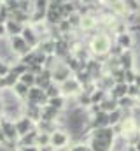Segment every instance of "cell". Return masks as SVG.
<instances>
[{"mask_svg":"<svg viewBox=\"0 0 140 151\" xmlns=\"http://www.w3.org/2000/svg\"><path fill=\"white\" fill-rule=\"evenodd\" d=\"M89 137L112 144V142L116 141L117 134H116V130H114L112 127H105V128H95V130H91V132H89Z\"/></svg>","mask_w":140,"mask_h":151,"instance_id":"obj_6","label":"cell"},{"mask_svg":"<svg viewBox=\"0 0 140 151\" xmlns=\"http://www.w3.org/2000/svg\"><path fill=\"white\" fill-rule=\"evenodd\" d=\"M9 39V46H11V51L18 56V58H23L25 55H28L30 51H34L25 40L21 35H18V37H7Z\"/></svg>","mask_w":140,"mask_h":151,"instance_id":"obj_4","label":"cell"},{"mask_svg":"<svg viewBox=\"0 0 140 151\" xmlns=\"http://www.w3.org/2000/svg\"><path fill=\"white\" fill-rule=\"evenodd\" d=\"M126 151H137V150H135V148H133V146H131V144H130V146H128V148H126Z\"/></svg>","mask_w":140,"mask_h":151,"instance_id":"obj_27","label":"cell"},{"mask_svg":"<svg viewBox=\"0 0 140 151\" xmlns=\"http://www.w3.org/2000/svg\"><path fill=\"white\" fill-rule=\"evenodd\" d=\"M44 93H46V97H47V99H56V97H61V90H60V86H58V84H54V83H53V84H51V86L44 91Z\"/></svg>","mask_w":140,"mask_h":151,"instance_id":"obj_18","label":"cell"},{"mask_svg":"<svg viewBox=\"0 0 140 151\" xmlns=\"http://www.w3.org/2000/svg\"><path fill=\"white\" fill-rule=\"evenodd\" d=\"M67 151H91V148L88 146V142H72Z\"/></svg>","mask_w":140,"mask_h":151,"instance_id":"obj_19","label":"cell"},{"mask_svg":"<svg viewBox=\"0 0 140 151\" xmlns=\"http://www.w3.org/2000/svg\"><path fill=\"white\" fill-rule=\"evenodd\" d=\"M39 132V130H37ZM49 141H51V135L49 134H42V132H39L37 134V141H35V146L40 150V148H46V146H49Z\"/></svg>","mask_w":140,"mask_h":151,"instance_id":"obj_16","label":"cell"},{"mask_svg":"<svg viewBox=\"0 0 140 151\" xmlns=\"http://www.w3.org/2000/svg\"><path fill=\"white\" fill-rule=\"evenodd\" d=\"M126 95H128V84H126V83H117V84H114L112 90L109 91V97H112L114 100H119V99H123V97H126Z\"/></svg>","mask_w":140,"mask_h":151,"instance_id":"obj_12","label":"cell"},{"mask_svg":"<svg viewBox=\"0 0 140 151\" xmlns=\"http://www.w3.org/2000/svg\"><path fill=\"white\" fill-rule=\"evenodd\" d=\"M0 128H2V132H4V135H5L7 141H11V142H18V141H19V135H18V132H16L14 121H11V119H7V118L2 116V119H0Z\"/></svg>","mask_w":140,"mask_h":151,"instance_id":"obj_8","label":"cell"},{"mask_svg":"<svg viewBox=\"0 0 140 151\" xmlns=\"http://www.w3.org/2000/svg\"><path fill=\"white\" fill-rule=\"evenodd\" d=\"M131 146H133V148H135L137 151H140V139H139V141H135V142H133Z\"/></svg>","mask_w":140,"mask_h":151,"instance_id":"obj_26","label":"cell"},{"mask_svg":"<svg viewBox=\"0 0 140 151\" xmlns=\"http://www.w3.org/2000/svg\"><path fill=\"white\" fill-rule=\"evenodd\" d=\"M100 109L104 111V113L107 114H110V113H114V111H117L119 107H117V100H114L112 97H107L104 102L100 104Z\"/></svg>","mask_w":140,"mask_h":151,"instance_id":"obj_14","label":"cell"},{"mask_svg":"<svg viewBox=\"0 0 140 151\" xmlns=\"http://www.w3.org/2000/svg\"><path fill=\"white\" fill-rule=\"evenodd\" d=\"M23 27H25V25L9 19V21L5 23V34H7V37H18V35H21V34H23Z\"/></svg>","mask_w":140,"mask_h":151,"instance_id":"obj_11","label":"cell"},{"mask_svg":"<svg viewBox=\"0 0 140 151\" xmlns=\"http://www.w3.org/2000/svg\"><path fill=\"white\" fill-rule=\"evenodd\" d=\"M112 37L109 32H95L89 42H88V51L93 58H102V56H109L110 47H112Z\"/></svg>","mask_w":140,"mask_h":151,"instance_id":"obj_1","label":"cell"},{"mask_svg":"<svg viewBox=\"0 0 140 151\" xmlns=\"http://www.w3.org/2000/svg\"><path fill=\"white\" fill-rule=\"evenodd\" d=\"M21 151H40L37 146H28V148H19Z\"/></svg>","mask_w":140,"mask_h":151,"instance_id":"obj_25","label":"cell"},{"mask_svg":"<svg viewBox=\"0 0 140 151\" xmlns=\"http://www.w3.org/2000/svg\"><path fill=\"white\" fill-rule=\"evenodd\" d=\"M28 90H30V88H28V86H25V84H23V83H19V81H18V83L14 84V88H12V91H14V95H16V97H18L19 100H23V102L26 100V95H28Z\"/></svg>","mask_w":140,"mask_h":151,"instance_id":"obj_15","label":"cell"},{"mask_svg":"<svg viewBox=\"0 0 140 151\" xmlns=\"http://www.w3.org/2000/svg\"><path fill=\"white\" fill-rule=\"evenodd\" d=\"M9 72H11V67H9L5 62H2V60H0V79H2V77H5Z\"/></svg>","mask_w":140,"mask_h":151,"instance_id":"obj_21","label":"cell"},{"mask_svg":"<svg viewBox=\"0 0 140 151\" xmlns=\"http://www.w3.org/2000/svg\"><path fill=\"white\" fill-rule=\"evenodd\" d=\"M0 9H2V2H0Z\"/></svg>","mask_w":140,"mask_h":151,"instance_id":"obj_29","label":"cell"},{"mask_svg":"<svg viewBox=\"0 0 140 151\" xmlns=\"http://www.w3.org/2000/svg\"><path fill=\"white\" fill-rule=\"evenodd\" d=\"M4 37H7V34H5V25L0 23V39H4Z\"/></svg>","mask_w":140,"mask_h":151,"instance_id":"obj_23","label":"cell"},{"mask_svg":"<svg viewBox=\"0 0 140 151\" xmlns=\"http://www.w3.org/2000/svg\"><path fill=\"white\" fill-rule=\"evenodd\" d=\"M116 44H117L123 51H130V49H133V46H135V37H133L131 32L119 34V35H116Z\"/></svg>","mask_w":140,"mask_h":151,"instance_id":"obj_10","label":"cell"},{"mask_svg":"<svg viewBox=\"0 0 140 151\" xmlns=\"http://www.w3.org/2000/svg\"><path fill=\"white\" fill-rule=\"evenodd\" d=\"M5 141H7V139H5V135H4V132H2V128H0V148L5 144Z\"/></svg>","mask_w":140,"mask_h":151,"instance_id":"obj_24","label":"cell"},{"mask_svg":"<svg viewBox=\"0 0 140 151\" xmlns=\"http://www.w3.org/2000/svg\"><path fill=\"white\" fill-rule=\"evenodd\" d=\"M139 95H140V90L135 86V84H130L128 86V97H131V99H139Z\"/></svg>","mask_w":140,"mask_h":151,"instance_id":"obj_20","label":"cell"},{"mask_svg":"<svg viewBox=\"0 0 140 151\" xmlns=\"http://www.w3.org/2000/svg\"><path fill=\"white\" fill-rule=\"evenodd\" d=\"M60 90H61V95H63L65 99H70V97H72V99H75V97L82 91V84H81L74 76H72V77L67 79L63 84H60Z\"/></svg>","mask_w":140,"mask_h":151,"instance_id":"obj_3","label":"cell"},{"mask_svg":"<svg viewBox=\"0 0 140 151\" xmlns=\"http://www.w3.org/2000/svg\"><path fill=\"white\" fill-rule=\"evenodd\" d=\"M51 74H53V83H54V84H58V86H60V84H63L67 79H70V77L74 76V74H72V70L69 69V65H67L63 60H61V62H60V63L51 70Z\"/></svg>","mask_w":140,"mask_h":151,"instance_id":"obj_5","label":"cell"},{"mask_svg":"<svg viewBox=\"0 0 140 151\" xmlns=\"http://www.w3.org/2000/svg\"><path fill=\"white\" fill-rule=\"evenodd\" d=\"M21 37H23V40H25L32 49H37L39 44H40V35L37 34L35 27L34 25H30V23L23 27V34H21Z\"/></svg>","mask_w":140,"mask_h":151,"instance_id":"obj_7","label":"cell"},{"mask_svg":"<svg viewBox=\"0 0 140 151\" xmlns=\"http://www.w3.org/2000/svg\"><path fill=\"white\" fill-rule=\"evenodd\" d=\"M70 144H72V139H70V134L65 128H56V130L51 134L49 146L54 151H67Z\"/></svg>","mask_w":140,"mask_h":151,"instance_id":"obj_2","label":"cell"},{"mask_svg":"<svg viewBox=\"0 0 140 151\" xmlns=\"http://www.w3.org/2000/svg\"><path fill=\"white\" fill-rule=\"evenodd\" d=\"M0 119H2V116H0Z\"/></svg>","mask_w":140,"mask_h":151,"instance_id":"obj_30","label":"cell"},{"mask_svg":"<svg viewBox=\"0 0 140 151\" xmlns=\"http://www.w3.org/2000/svg\"><path fill=\"white\" fill-rule=\"evenodd\" d=\"M137 88L140 90V70H137V76H135V83H133Z\"/></svg>","mask_w":140,"mask_h":151,"instance_id":"obj_22","label":"cell"},{"mask_svg":"<svg viewBox=\"0 0 140 151\" xmlns=\"http://www.w3.org/2000/svg\"><path fill=\"white\" fill-rule=\"evenodd\" d=\"M14 127H16V132H18V135H19V137H23V135L30 134L32 130H35V123L32 121V119H28L25 114H23L19 119H16V121H14Z\"/></svg>","mask_w":140,"mask_h":151,"instance_id":"obj_9","label":"cell"},{"mask_svg":"<svg viewBox=\"0 0 140 151\" xmlns=\"http://www.w3.org/2000/svg\"><path fill=\"white\" fill-rule=\"evenodd\" d=\"M88 146L91 148V151H112V144L93 139V137H88Z\"/></svg>","mask_w":140,"mask_h":151,"instance_id":"obj_13","label":"cell"},{"mask_svg":"<svg viewBox=\"0 0 140 151\" xmlns=\"http://www.w3.org/2000/svg\"><path fill=\"white\" fill-rule=\"evenodd\" d=\"M2 113H4V104H2V100H0V116H2Z\"/></svg>","mask_w":140,"mask_h":151,"instance_id":"obj_28","label":"cell"},{"mask_svg":"<svg viewBox=\"0 0 140 151\" xmlns=\"http://www.w3.org/2000/svg\"><path fill=\"white\" fill-rule=\"evenodd\" d=\"M35 79H37V76H34L32 72H25V74L19 76V83H23L25 86H28V88H34L35 86Z\"/></svg>","mask_w":140,"mask_h":151,"instance_id":"obj_17","label":"cell"}]
</instances>
